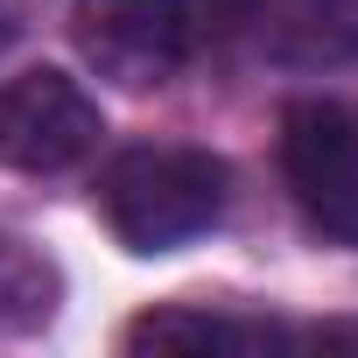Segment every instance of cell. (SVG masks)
I'll use <instances>...</instances> for the list:
<instances>
[{
  "label": "cell",
  "mask_w": 358,
  "mask_h": 358,
  "mask_svg": "<svg viewBox=\"0 0 358 358\" xmlns=\"http://www.w3.org/2000/svg\"><path fill=\"white\" fill-rule=\"evenodd\" d=\"M0 15H8V0H0Z\"/></svg>",
  "instance_id": "8"
},
{
  "label": "cell",
  "mask_w": 358,
  "mask_h": 358,
  "mask_svg": "<svg viewBox=\"0 0 358 358\" xmlns=\"http://www.w3.org/2000/svg\"><path fill=\"white\" fill-rule=\"evenodd\" d=\"M267 344H288V330L218 309H148L127 323V351H267Z\"/></svg>",
  "instance_id": "6"
},
{
  "label": "cell",
  "mask_w": 358,
  "mask_h": 358,
  "mask_svg": "<svg viewBox=\"0 0 358 358\" xmlns=\"http://www.w3.org/2000/svg\"><path fill=\"white\" fill-rule=\"evenodd\" d=\"M281 169L295 204L337 246H358V113L330 99H295L281 113Z\"/></svg>",
  "instance_id": "4"
},
{
  "label": "cell",
  "mask_w": 358,
  "mask_h": 358,
  "mask_svg": "<svg viewBox=\"0 0 358 358\" xmlns=\"http://www.w3.org/2000/svg\"><path fill=\"white\" fill-rule=\"evenodd\" d=\"M57 302H64L57 267H50L29 239L0 232V337H36V330H50Z\"/></svg>",
  "instance_id": "7"
},
{
  "label": "cell",
  "mask_w": 358,
  "mask_h": 358,
  "mask_svg": "<svg viewBox=\"0 0 358 358\" xmlns=\"http://www.w3.org/2000/svg\"><path fill=\"white\" fill-rule=\"evenodd\" d=\"M106 120L99 99L64 71H22L0 85V169L15 176H57L99 148Z\"/></svg>",
  "instance_id": "3"
},
{
  "label": "cell",
  "mask_w": 358,
  "mask_h": 358,
  "mask_svg": "<svg viewBox=\"0 0 358 358\" xmlns=\"http://www.w3.org/2000/svg\"><path fill=\"white\" fill-rule=\"evenodd\" d=\"M267 64H358V0H218Z\"/></svg>",
  "instance_id": "5"
},
{
  "label": "cell",
  "mask_w": 358,
  "mask_h": 358,
  "mask_svg": "<svg viewBox=\"0 0 358 358\" xmlns=\"http://www.w3.org/2000/svg\"><path fill=\"white\" fill-rule=\"evenodd\" d=\"M71 43L113 85H162L183 71L197 22L190 0H71Z\"/></svg>",
  "instance_id": "2"
},
{
  "label": "cell",
  "mask_w": 358,
  "mask_h": 358,
  "mask_svg": "<svg viewBox=\"0 0 358 358\" xmlns=\"http://www.w3.org/2000/svg\"><path fill=\"white\" fill-rule=\"evenodd\" d=\"M225 211V162L211 148H127L99 169V218L127 253H169Z\"/></svg>",
  "instance_id": "1"
}]
</instances>
